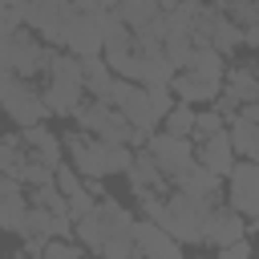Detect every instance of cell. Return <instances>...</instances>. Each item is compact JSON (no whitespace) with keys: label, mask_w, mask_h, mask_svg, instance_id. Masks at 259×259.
<instances>
[{"label":"cell","mask_w":259,"mask_h":259,"mask_svg":"<svg viewBox=\"0 0 259 259\" xmlns=\"http://www.w3.org/2000/svg\"><path fill=\"white\" fill-rule=\"evenodd\" d=\"M28 214V194L16 178H4L0 174V231H20Z\"/></svg>","instance_id":"17"},{"label":"cell","mask_w":259,"mask_h":259,"mask_svg":"<svg viewBox=\"0 0 259 259\" xmlns=\"http://www.w3.org/2000/svg\"><path fill=\"white\" fill-rule=\"evenodd\" d=\"M28 206H40V210H49V214H69V202H65V194L57 190V182H45V186H36ZM69 219H73V214H69Z\"/></svg>","instance_id":"26"},{"label":"cell","mask_w":259,"mask_h":259,"mask_svg":"<svg viewBox=\"0 0 259 259\" xmlns=\"http://www.w3.org/2000/svg\"><path fill=\"white\" fill-rule=\"evenodd\" d=\"M12 32H16V28H12V24H8V20H4V16H0V45H4V40H8V36H12Z\"/></svg>","instance_id":"33"},{"label":"cell","mask_w":259,"mask_h":259,"mask_svg":"<svg viewBox=\"0 0 259 259\" xmlns=\"http://www.w3.org/2000/svg\"><path fill=\"white\" fill-rule=\"evenodd\" d=\"M243 49H259V24L243 28Z\"/></svg>","instance_id":"32"},{"label":"cell","mask_w":259,"mask_h":259,"mask_svg":"<svg viewBox=\"0 0 259 259\" xmlns=\"http://www.w3.org/2000/svg\"><path fill=\"white\" fill-rule=\"evenodd\" d=\"M36 259H85V247L73 243V239H49V247Z\"/></svg>","instance_id":"28"},{"label":"cell","mask_w":259,"mask_h":259,"mask_svg":"<svg viewBox=\"0 0 259 259\" xmlns=\"http://www.w3.org/2000/svg\"><path fill=\"white\" fill-rule=\"evenodd\" d=\"M251 73H255V81H259V57H255V61H251Z\"/></svg>","instance_id":"36"},{"label":"cell","mask_w":259,"mask_h":259,"mask_svg":"<svg viewBox=\"0 0 259 259\" xmlns=\"http://www.w3.org/2000/svg\"><path fill=\"white\" fill-rule=\"evenodd\" d=\"M45 85H40V97H45V109L49 117H73L81 105H85V81H81V57H69L61 49H53L49 65H45Z\"/></svg>","instance_id":"2"},{"label":"cell","mask_w":259,"mask_h":259,"mask_svg":"<svg viewBox=\"0 0 259 259\" xmlns=\"http://www.w3.org/2000/svg\"><path fill=\"white\" fill-rule=\"evenodd\" d=\"M219 130H227V117L210 105V109H194V142H202V138H210V134H219Z\"/></svg>","instance_id":"27"},{"label":"cell","mask_w":259,"mask_h":259,"mask_svg":"<svg viewBox=\"0 0 259 259\" xmlns=\"http://www.w3.org/2000/svg\"><path fill=\"white\" fill-rule=\"evenodd\" d=\"M210 206H214V202H206V198H194V194L170 190L158 227H162L166 235H174L182 247H186V243L198 247V243H202V223H206V210H210Z\"/></svg>","instance_id":"4"},{"label":"cell","mask_w":259,"mask_h":259,"mask_svg":"<svg viewBox=\"0 0 259 259\" xmlns=\"http://www.w3.org/2000/svg\"><path fill=\"white\" fill-rule=\"evenodd\" d=\"M130 239H134V259H182V243L150 219H134Z\"/></svg>","instance_id":"10"},{"label":"cell","mask_w":259,"mask_h":259,"mask_svg":"<svg viewBox=\"0 0 259 259\" xmlns=\"http://www.w3.org/2000/svg\"><path fill=\"white\" fill-rule=\"evenodd\" d=\"M73 8H77V12H85V16H97V12L113 8V4H109V0H73Z\"/></svg>","instance_id":"31"},{"label":"cell","mask_w":259,"mask_h":259,"mask_svg":"<svg viewBox=\"0 0 259 259\" xmlns=\"http://www.w3.org/2000/svg\"><path fill=\"white\" fill-rule=\"evenodd\" d=\"M73 12H77V8H73V0H28L24 28H28V32H36L49 49H57L61 28H65V20H69Z\"/></svg>","instance_id":"7"},{"label":"cell","mask_w":259,"mask_h":259,"mask_svg":"<svg viewBox=\"0 0 259 259\" xmlns=\"http://www.w3.org/2000/svg\"><path fill=\"white\" fill-rule=\"evenodd\" d=\"M8 259H32V255H28V251H16V255H8Z\"/></svg>","instance_id":"35"},{"label":"cell","mask_w":259,"mask_h":259,"mask_svg":"<svg viewBox=\"0 0 259 259\" xmlns=\"http://www.w3.org/2000/svg\"><path fill=\"white\" fill-rule=\"evenodd\" d=\"M65 154L73 158L69 166L85 178V182H101L109 174H125L130 162H134V150L130 146H113V142H101V138H89L81 130H69L61 138Z\"/></svg>","instance_id":"1"},{"label":"cell","mask_w":259,"mask_h":259,"mask_svg":"<svg viewBox=\"0 0 259 259\" xmlns=\"http://www.w3.org/2000/svg\"><path fill=\"white\" fill-rule=\"evenodd\" d=\"M146 150H150V158L158 162V170L166 174V182H170V186H174V178H178L186 166H194V146H190V138L150 134V138H146Z\"/></svg>","instance_id":"8"},{"label":"cell","mask_w":259,"mask_h":259,"mask_svg":"<svg viewBox=\"0 0 259 259\" xmlns=\"http://www.w3.org/2000/svg\"><path fill=\"white\" fill-rule=\"evenodd\" d=\"M113 12H117V20H121L130 32H138V28H146L162 8H158V0H117Z\"/></svg>","instance_id":"22"},{"label":"cell","mask_w":259,"mask_h":259,"mask_svg":"<svg viewBox=\"0 0 259 259\" xmlns=\"http://www.w3.org/2000/svg\"><path fill=\"white\" fill-rule=\"evenodd\" d=\"M0 113H4L12 125H20V130L40 125V121L49 117L40 89H36L32 81L16 77V73H0Z\"/></svg>","instance_id":"5"},{"label":"cell","mask_w":259,"mask_h":259,"mask_svg":"<svg viewBox=\"0 0 259 259\" xmlns=\"http://www.w3.org/2000/svg\"><path fill=\"white\" fill-rule=\"evenodd\" d=\"M227 138H231V150L235 158H247V162H259V125L247 121V117H231L227 121Z\"/></svg>","instance_id":"19"},{"label":"cell","mask_w":259,"mask_h":259,"mask_svg":"<svg viewBox=\"0 0 259 259\" xmlns=\"http://www.w3.org/2000/svg\"><path fill=\"white\" fill-rule=\"evenodd\" d=\"M49 57H53V49H49L36 32L16 28V32L0 45V73H16V77L32 81V77H40V73H45Z\"/></svg>","instance_id":"6"},{"label":"cell","mask_w":259,"mask_h":259,"mask_svg":"<svg viewBox=\"0 0 259 259\" xmlns=\"http://www.w3.org/2000/svg\"><path fill=\"white\" fill-rule=\"evenodd\" d=\"M101 32H97V16H85V12H73L69 20H65V28H61V40H57V49L61 53H69V57H97L101 53Z\"/></svg>","instance_id":"11"},{"label":"cell","mask_w":259,"mask_h":259,"mask_svg":"<svg viewBox=\"0 0 259 259\" xmlns=\"http://www.w3.org/2000/svg\"><path fill=\"white\" fill-rule=\"evenodd\" d=\"M24 162H28V150H24L20 134H12V138H0V174L20 182V174H24Z\"/></svg>","instance_id":"23"},{"label":"cell","mask_w":259,"mask_h":259,"mask_svg":"<svg viewBox=\"0 0 259 259\" xmlns=\"http://www.w3.org/2000/svg\"><path fill=\"white\" fill-rule=\"evenodd\" d=\"M20 142H24V150H28V158H36V162H45V166H65V146H61V138L40 121V125H28V130H20Z\"/></svg>","instance_id":"15"},{"label":"cell","mask_w":259,"mask_h":259,"mask_svg":"<svg viewBox=\"0 0 259 259\" xmlns=\"http://www.w3.org/2000/svg\"><path fill=\"white\" fill-rule=\"evenodd\" d=\"M162 134H170V138H190V134H194V105L174 101V109L162 117Z\"/></svg>","instance_id":"25"},{"label":"cell","mask_w":259,"mask_h":259,"mask_svg":"<svg viewBox=\"0 0 259 259\" xmlns=\"http://www.w3.org/2000/svg\"><path fill=\"white\" fill-rule=\"evenodd\" d=\"M255 259H259V255H255Z\"/></svg>","instance_id":"39"},{"label":"cell","mask_w":259,"mask_h":259,"mask_svg":"<svg viewBox=\"0 0 259 259\" xmlns=\"http://www.w3.org/2000/svg\"><path fill=\"white\" fill-rule=\"evenodd\" d=\"M194 162H198V166H206L214 178H227V174H231V166H235V150H231L227 130H219V134L202 138V142H198V150H194Z\"/></svg>","instance_id":"16"},{"label":"cell","mask_w":259,"mask_h":259,"mask_svg":"<svg viewBox=\"0 0 259 259\" xmlns=\"http://www.w3.org/2000/svg\"><path fill=\"white\" fill-rule=\"evenodd\" d=\"M109 4H117V0H109Z\"/></svg>","instance_id":"38"},{"label":"cell","mask_w":259,"mask_h":259,"mask_svg":"<svg viewBox=\"0 0 259 259\" xmlns=\"http://www.w3.org/2000/svg\"><path fill=\"white\" fill-rule=\"evenodd\" d=\"M146 93H150V105H154L158 117H166V113L174 109V93H170V85H150Z\"/></svg>","instance_id":"29"},{"label":"cell","mask_w":259,"mask_h":259,"mask_svg":"<svg viewBox=\"0 0 259 259\" xmlns=\"http://www.w3.org/2000/svg\"><path fill=\"white\" fill-rule=\"evenodd\" d=\"M81 81H85V93H89L93 101H105L117 77L109 73V65H105L101 53H97V57H85V61H81Z\"/></svg>","instance_id":"20"},{"label":"cell","mask_w":259,"mask_h":259,"mask_svg":"<svg viewBox=\"0 0 259 259\" xmlns=\"http://www.w3.org/2000/svg\"><path fill=\"white\" fill-rule=\"evenodd\" d=\"M227 206L243 219L259 214V162H235L227 174Z\"/></svg>","instance_id":"9"},{"label":"cell","mask_w":259,"mask_h":259,"mask_svg":"<svg viewBox=\"0 0 259 259\" xmlns=\"http://www.w3.org/2000/svg\"><path fill=\"white\" fill-rule=\"evenodd\" d=\"M174 190H182V194H194V198H206V202H214L219 206V194H223V178H214L206 166H186L178 178H174Z\"/></svg>","instance_id":"18"},{"label":"cell","mask_w":259,"mask_h":259,"mask_svg":"<svg viewBox=\"0 0 259 259\" xmlns=\"http://www.w3.org/2000/svg\"><path fill=\"white\" fill-rule=\"evenodd\" d=\"M190 73H198V77H206V81H223L227 57L214 53L210 45H198V49H194V61H190Z\"/></svg>","instance_id":"24"},{"label":"cell","mask_w":259,"mask_h":259,"mask_svg":"<svg viewBox=\"0 0 259 259\" xmlns=\"http://www.w3.org/2000/svg\"><path fill=\"white\" fill-rule=\"evenodd\" d=\"M223 89L239 101V109L259 101V81H255L251 65H235V69H227V73H223Z\"/></svg>","instance_id":"21"},{"label":"cell","mask_w":259,"mask_h":259,"mask_svg":"<svg viewBox=\"0 0 259 259\" xmlns=\"http://www.w3.org/2000/svg\"><path fill=\"white\" fill-rule=\"evenodd\" d=\"M194 259H206V255H194Z\"/></svg>","instance_id":"37"},{"label":"cell","mask_w":259,"mask_h":259,"mask_svg":"<svg viewBox=\"0 0 259 259\" xmlns=\"http://www.w3.org/2000/svg\"><path fill=\"white\" fill-rule=\"evenodd\" d=\"M219 89H223V81H206V77H198V73H190V69L174 73V81H170V93H174V101H182V105H214Z\"/></svg>","instance_id":"14"},{"label":"cell","mask_w":259,"mask_h":259,"mask_svg":"<svg viewBox=\"0 0 259 259\" xmlns=\"http://www.w3.org/2000/svg\"><path fill=\"white\" fill-rule=\"evenodd\" d=\"M255 219H259V214H255Z\"/></svg>","instance_id":"40"},{"label":"cell","mask_w":259,"mask_h":259,"mask_svg":"<svg viewBox=\"0 0 259 259\" xmlns=\"http://www.w3.org/2000/svg\"><path fill=\"white\" fill-rule=\"evenodd\" d=\"M214 259H255V247H251L247 239H239V243L219 247V255H214Z\"/></svg>","instance_id":"30"},{"label":"cell","mask_w":259,"mask_h":259,"mask_svg":"<svg viewBox=\"0 0 259 259\" xmlns=\"http://www.w3.org/2000/svg\"><path fill=\"white\" fill-rule=\"evenodd\" d=\"M134 219L138 214H130L117 198H97V206L89 210V214H81L77 223H73V235H77V243L85 247V251H101L113 235H130V227H134Z\"/></svg>","instance_id":"3"},{"label":"cell","mask_w":259,"mask_h":259,"mask_svg":"<svg viewBox=\"0 0 259 259\" xmlns=\"http://www.w3.org/2000/svg\"><path fill=\"white\" fill-rule=\"evenodd\" d=\"M239 239H247V219L239 210H231L227 202L210 206L206 210V223H202V243L227 247V243H239Z\"/></svg>","instance_id":"12"},{"label":"cell","mask_w":259,"mask_h":259,"mask_svg":"<svg viewBox=\"0 0 259 259\" xmlns=\"http://www.w3.org/2000/svg\"><path fill=\"white\" fill-rule=\"evenodd\" d=\"M247 231H255V235H259V219H251V223H247Z\"/></svg>","instance_id":"34"},{"label":"cell","mask_w":259,"mask_h":259,"mask_svg":"<svg viewBox=\"0 0 259 259\" xmlns=\"http://www.w3.org/2000/svg\"><path fill=\"white\" fill-rule=\"evenodd\" d=\"M125 178H130V190L134 194H170L174 186L166 182V174L158 170V162L150 158V150L142 146V150H134V162H130V170H125Z\"/></svg>","instance_id":"13"}]
</instances>
